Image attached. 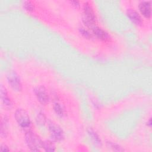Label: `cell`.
Returning a JSON list of instances; mask_svg holds the SVG:
<instances>
[{
    "instance_id": "obj_1",
    "label": "cell",
    "mask_w": 152,
    "mask_h": 152,
    "mask_svg": "<svg viewBox=\"0 0 152 152\" xmlns=\"http://www.w3.org/2000/svg\"><path fill=\"white\" fill-rule=\"evenodd\" d=\"M25 140L28 148L31 151H39L42 148L43 141L37 134L31 130L26 131Z\"/></svg>"
},
{
    "instance_id": "obj_2",
    "label": "cell",
    "mask_w": 152,
    "mask_h": 152,
    "mask_svg": "<svg viewBox=\"0 0 152 152\" xmlns=\"http://www.w3.org/2000/svg\"><path fill=\"white\" fill-rule=\"evenodd\" d=\"M15 121L18 126L26 132L30 130L31 122L28 113L23 109H17L14 114Z\"/></svg>"
},
{
    "instance_id": "obj_3",
    "label": "cell",
    "mask_w": 152,
    "mask_h": 152,
    "mask_svg": "<svg viewBox=\"0 0 152 152\" xmlns=\"http://www.w3.org/2000/svg\"><path fill=\"white\" fill-rule=\"evenodd\" d=\"M83 21L84 24L88 28H93L95 26L96 17L94 10L90 4L86 2L83 6Z\"/></svg>"
},
{
    "instance_id": "obj_4",
    "label": "cell",
    "mask_w": 152,
    "mask_h": 152,
    "mask_svg": "<svg viewBox=\"0 0 152 152\" xmlns=\"http://www.w3.org/2000/svg\"><path fill=\"white\" fill-rule=\"evenodd\" d=\"M48 129L51 140L53 142H61L64 140V132L58 125L52 121H49L48 122Z\"/></svg>"
},
{
    "instance_id": "obj_5",
    "label": "cell",
    "mask_w": 152,
    "mask_h": 152,
    "mask_svg": "<svg viewBox=\"0 0 152 152\" xmlns=\"http://www.w3.org/2000/svg\"><path fill=\"white\" fill-rule=\"evenodd\" d=\"M7 80L11 88L17 92L22 90V84L18 74L14 70H10L7 74Z\"/></svg>"
},
{
    "instance_id": "obj_6",
    "label": "cell",
    "mask_w": 152,
    "mask_h": 152,
    "mask_svg": "<svg viewBox=\"0 0 152 152\" xmlns=\"http://www.w3.org/2000/svg\"><path fill=\"white\" fill-rule=\"evenodd\" d=\"M34 93L38 101L42 104H46L49 102V95L46 88L43 86H39L34 88Z\"/></svg>"
},
{
    "instance_id": "obj_7",
    "label": "cell",
    "mask_w": 152,
    "mask_h": 152,
    "mask_svg": "<svg viewBox=\"0 0 152 152\" xmlns=\"http://www.w3.org/2000/svg\"><path fill=\"white\" fill-rule=\"evenodd\" d=\"M91 30L93 35H94L95 37L100 40L106 42L108 41L110 38L108 33L101 27L94 26L93 28H91Z\"/></svg>"
},
{
    "instance_id": "obj_8",
    "label": "cell",
    "mask_w": 152,
    "mask_h": 152,
    "mask_svg": "<svg viewBox=\"0 0 152 152\" xmlns=\"http://www.w3.org/2000/svg\"><path fill=\"white\" fill-rule=\"evenodd\" d=\"M139 10L141 14L145 18H150L151 15V1H141L138 5Z\"/></svg>"
},
{
    "instance_id": "obj_9",
    "label": "cell",
    "mask_w": 152,
    "mask_h": 152,
    "mask_svg": "<svg viewBox=\"0 0 152 152\" xmlns=\"http://www.w3.org/2000/svg\"><path fill=\"white\" fill-rule=\"evenodd\" d=\"M0 95L2 103L8 109H11L12 107V102L8 96L7 90L6 88L2 85L1 84L0 86Z\"/></svg>"
},
{
    "instance_id": "obj_10",
    "label": "cell",
    "mask_w": 152,
    "mask_h": 152,
    "mask_svg": "<svg viewBox=\"0 0 152 152\" xmlns=\"http://www.w3.org/2000/svg\"><path fill=\"white\" fill-rule=\"evenodd\" d=\"M126 15L129 20L136 25H141L142 20L140 14L134 9H128L126 11Z\"/></svg>"
},
{
    "instance_id": "obj_11",
    "label": "cell",
    "mask_w": 152,
    "mask_h": 152,
    "mask_svg": "<svg viewBox=\"0 0 152 152\" xmlns=\"http://www.w3.org/2000/svg\"><path fill=\"white\" fill-rule=\"evenodd\" d=\"M8 118L7 116H4L1 118V137L5 138L8 134Z\"/></svg>"
},
{
    "instance_id": "obj_12",
    "label": "cell",
    "mask_w": 152,
    "mask_h": 152,
    "mask_svg": "<svg viewBox=\"0 0 152 152\" xmlns=\"http://www.w3.org/2000/svg\"><path fill=\"white\" fill-rule=\"evenodd\" d=\"M87 132L91 141L95 145L98 146H100L102 145L101 140L99 135L96 132V131H94L92 128H89L87 131Z\"/></svg>"
},
{
    "instance_id": "obj_13",
    "label": "cell",
    "mask_w": 152,
    "mask_h": 152,
    "mask_svg": "<svg viewBox=\"0 0 152 152\" xmlns=\"http://www.w3.org/2000/svg\"><path fill=\"white\" fill-rule=\"evenodd\" d=\"M42 148L46 151H54L55 150V145L52 140H46L43 141Z\"/></svg>"
},
{
    "instance_id": "obj_14",
    "label": "cell",
    "mask_w": 152,
    "mask_h": 152,
    "mask_svg": "<svg viewBox=\"0 0 152 152\" xmlns=\"http://www.w3.org/2000/svg\"><path fill=\"white\" fill-rule=\"evenodd\" d=\"M53 109L56 114L59 117H63L64 115V109L63 106L58 102H55L53 105Z\"/></svg>"
},
{
    "instance_id": "obj_15",
    "label": "cell",
    "mask_w": 152,
    "mask_h": 152,
    "mask_svg": "<svg viewBox=\"0 0 152 152\" xmlns=\"http://www.w3.org/2000/svg\"><path fill=\"white\" fill-rule=\"evenodd\" d=\"M106 145L107 147L110 148V150H112V151H124V149L120 146L119 144L113 142H111V141H107L106 142Z\"/></svg>"
},
{
    "instance_id": "obj_16",
    "label": "cell",
    "mask_w": 152,
    "mask_h": 152,
    "mask_svg": "<svg viewBox=\"0 0 152 152\" xmlns=\"http://www.w3.org/2000/svg\"><path fill=\"white\" fill-rule=\"evenodd\" d=\"M79 31L82 34V36L86 39H90L93 37V34H91V33H90L88 30H87L86 28L84 27H80L79 28Z\"/></svg>"
},
{
    "instance_id": "obj_17",
    "label": "cell",
    "mask_w": 152,
    "mask_h": 152,
    "mask_svg": "<svg viewBox=\"0 0 152 152\" xmlns=\"http://www.w3.org/2000/svg\"><path fill=\"white\" fill-rule=\"evenodd\" d=\"M23 7L28 11H33L34 10V4L30 1H25L23 3Z\"/></svg>"
},
{
    "instance_id": "obj_18",
    "label": "cell",
    "mask_w": 152,
    "mask_h": 152,
    "mask_svg": "<svg viewBox=\"0 0 152 152\" xmlns=\"http://www.w3.org/2000/svg\"><path fill=\"white\" fill-rule=\"evenodd\" d=\"M45 119L46 118H45L43 113H39V115H37V117L36 118V120H37V123H39V124L43 125V124H45V122H46V119Z\"/></svg>"
},
{
    "instance_id": "obj_19",
    "label": "cell",
    "mask_w": 152,
    "mask_h": 152,
    "mask_svg": "<svg viewBox=\"0 0 152 152\" xmlns=\"http://www.w3.org/2000/svg\"><path fill=\"white\" fill-rule=\"evenodd\" d=\"M0 151L2 152H6V151H9L10 149L7 145L1 144L0 147Z\"/></svg>"
},
{
    "instance_id": "obj_20",
    "label": "cell",
    "mask_w": 152,
    "mask_h": 152,
    "mask_svg": "<svg viewBox=\"0 0 152 152\" xmlns=\"http://www.w3.org/2000/svg\"><path fill=\"white\" fill-rule=\"evenodd\" d=\"M71 4L72 6H74L75 8H78L80 7V2L78 1H70Z\"/></svg>"
},
{
    "instance_id": "obj_21",
    "label": "cell",
    "mask_w": 152,
    "mask_h": 152,
    "mask_svg": "<svg viewBox=\"0 0 152 152\" xmlns=\"http://www.w3.org/2000/svg\"><path fill=\"white\" fill-rule=\"evenodd\" d=\"M147 125L148 126L151 127V118L148 120V121H147Z\"/></svg>"
}]
</instances>
